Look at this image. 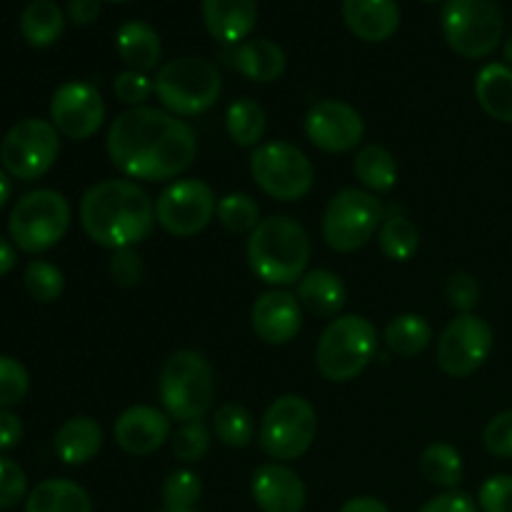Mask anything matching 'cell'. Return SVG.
<instances>
[{
  "label": "cell",
  "instance_id": "7bdbcfd3",
  "mask_svg": "<svg viewBox=\"0 0 512 512\" xmlns=\"http://www.w3.org/2000/svg\"><path fill=\"white\" fill-rule=\"evenodd\" d=\"M143 270V258H140L135 248L115 250L108 265L110 278H113V283L120 285V288H135V285L143 280Z\"/></svg>",
  "mask_w": 512,
  "mask_h": 512
},
{
  "label": "cell",
  "instance_id": "d6a6232c",
  "mask_svg": "<svg viewBox=\"0 0 512 512\" xmlns=\"http://www.w3.org/2000/svg\"><path fill=\"white\" fill-rule=\"evenodd\" d=\"M420 473L438 488L455 490L463 480V458L450 443H433L420 455Z\"/></svg>",
  "mask_w": 512,
  "mask_h": 512
},
{
  "label": "cell",
  "instance_id": "7402d4cb",
  "mask_svg": "<svg viewBox=\"0 0 512 512\" xmlns=\"http://www.w3.org/2000/svg\"><path fill=\"white\" fill-rule=\"evenodd\" d=\"M230 65L253 83H273V80L283 78L285 68H288V55L275 40L253 38L235 45Z\"/></svg>",
  "mask_w": 512,
  "mask_h": 512
},
{
  "label": "cell",
  "instance_id": "7a4b0ae2",
  "mask_svg": "<svg viewBox=\"0 0 512 512\" xmlns=\"http://www.w3.org/2000/svg\"><path fill=\"white\" fill-rule=\"evenodd\" d=\"M80 223L100 248H135L155 228V203L138 183L125 178L103 180L85 190L80 200Z\"/></svg>",
  "mask_w": 512,
  "mask_h": 512
},
{
  "label": "cell",
  "instance_id": "bcb514c9",
  "mask_svg": "<svg viewBox=\"0 0 512 512\" xmlns=\"http://www.w3.org/2000/svg\"><path fill=\"white\" fill-rule=\"evenodd\" d=\"M418 512H480V508L463 490H445L438 498L428 500Z\"/></svg>",
  "mask_w": 512,
  "mask_h": 512
},
{
  "label": "cell",
  "instance_id": "d6986e66",
  "mask_svg": "<svg viewBox=\"0 0 512 512\" xmlns=\"http://www.w3.org/2000/svg\"><path fill=\"white\" fill-rule=\"evenodd\" d=\"M253 500L263 512H303L308 490L303 478L285 463H265L253 475Z\"/></svg>",
  "mask_w": 512,
  "mask_h": 512
},
{
  "label": "cell",
  "instance_id": "e575fe53",
  "mask_svg": "<svg viewBox=\"0 0 512 512\" xmlns=\"http://www.w3.org/2000/svg\"><path fill=\"white\" fill-rule=\"evenodd\" d=\"M215 215H218L220 225L235 235H245V233L250 235L255 228H258L260 220H263L260 218L258 200L248 193L223 195V198L218 200V210H215Z\"/></svg>",
  "mask_w": 512,
  "mask_h": 512
},
{
  "label": "cell",
  "instance_id": "52a82bcc",
  "mask_svg": "<svg viewBox=\"0 0 512 512\" xmlns=\"http://www.w3.org/2000/svg\"><path fill=\"white\" fill-rule=\"evenodd\" d=\"M440 28L453 53L480 60L503 43L505 15L498 0H445Z\"/></svg>",
  "mask_w": 512,
  "mask_h": 512
},
{
  "label": "cell",
  "instance_id": "9a60e30c",
  "mask_svg": "<svg viewBox=\"0 0 512 512\" xmlns=\"http://www.w3.org/2000/svg\"><path fill=\"white\" fill-rule=\"evenodd\" d=\"M105 103L98 88L85 80L63 83L50 98V123L70 140H88L103 128Z\"/></svg>",
  "mask_w": 512,
  "mask_h": 512
},
{
  "label": "cell",
  "instance_id": "d4e9b609",
  "mask_svg": "<svg viewBox=\"0 0 512 512\" xmlns=\"http://www.w3.org/2000/svg\"><path fill=\"white\" fill-rule=\"evenodd\" d=\"M103 448V428L88 415L65 420L55 433V453L65 465H85Z\"/></svg>",
  "mask_w": 512,
  "mask_h": 512
},
{
  "label": "cell",
  "instance_id": "2e32d148",
  "mask_svg": "<svg viewBox=\"0 0 512 512\" xmlns=\"http://www.w3.org/2000/svg\"><path fill=\"white\" fill-rule=\"evenodd\" d=\"M305 135L323 153H350L365 135L363 115L343 100H320L305 115Z\"/></svg>",
  "mask_w": 512,
  "mask_h": 512
},
{
  "label": "cell",
  "instance_id": "ab89813d",
  "mask_svg": "<svg viewBox=\"0 0 512 512\" xmlns=\"http://www.w3.org/2000/svg\"><path fill=\"white\" fill-rule=\"evenodd\" d=\"M445 298H448L450 308L458 315L473 313L475 305L480 303V283L475 280L473 273H453L448 278V285H445Z\"/></svg>",
  "mask_w": 512,
  "mask_h": 512
},
{
  "label": "cell",
  "instance_id": "e0dca14e",
  "mask_svg": "<svg viewBox=\"0 0 512 512\" xmlns=\"http://www.w3.org/2000/svg\"><path fill=\"white\" fill-rule=\"evenodd\" d=\"M113 435L128 455H150L173 438V420L153 405H133L115 420Z\"/></svg>",
  "mask_w": 512,
  "mask_h": 512
},
{
  "label": "cell",
  "instance_id": "681fc988",
  "mask_svg": "<svg viewBox=\"0 0 512 512\" xmlns=\"http://www.w3.org/2000/svg\"><path fill=\"white\" fill-rule=\"evenodd\" d=\"M340 512H390V508L383 500L370 498V495H360V498H350L348 503L340 508Z\"/></svg>",
  "mask_w": 512,
  "mask_h": 512
},
{
  "label": "cell",
  "instance_id": "cb8c5ba5",
  "mask_svg": "<svg viewBox=\"0 0 512 512\" xmlns=\"http://www.w3.org/2000/svg\"><path fill=\"white\" fill-rule=\"evenodd\" d=\"M295 298L308 313L318 315V318H335L345 308L348 290H345L343 278L338 273L318 268L310 270L298 280V295Z\"/></svg>",
  "mask_w": 512,
  "mask_h": 512
},
{
  "label": "cell",
  "instance_id": "4fadbf2b",
  "mask_svg": "<svg viewBox=\"0 0 512 512\" xmlns=\"http://www.w3.org/2000/svg\"><path fill=\"white\" fill-rule=\"evenodd\" d=\"M218 198L203 180H175L155 200V220L173 238H193L215 218Z\"/></svg>",
  "mask_w": 512,
  "mask_h": 512
},
{
  "label": "cell",
  "instance_id": "f546056e",
  "mask_svg": "<svg viewBox=\"0 0 512 512\" xmlns=\"http://www.w3.org/2000/svg\"><path fill=\"white\" fill-rule=\"evenodd\" d=\"M385 345L400 358H415L423 353L433 340V325L418 313H403L393 318L385 328Z\"/></svg>",
  "mask_w": 512,
  "mask_h": 512
},
{
  "label": "cell",
  "instance_id": "9f6ffc18",
  "mask_svg": "<svg viewBox=\"0 0 512 512\" xmlns=\"http://www.w3.org/2000/svg\"><path fill=\"white\" fill-rule=\"evenodd\" d=\"M110 3H125V0H110Z\"/></svg>",
  "mask_w": 512,
  "mask_h": 512
},
{
  "label": "cell",
  "instance_id": "484cf974",
  "mask_svg": "<svg viewBox=\"0 0 512 512\" xmlns=\"http://www.w3.org/2000/svg\"><path fill=\"white\" fill-rule=\"evenodd\" d=\"M475 98L480 108L498 123H512V68L488 63L475 75Z\"/></svg>",
  "mask_w": 512,
  "mask_h": 512
},
{
  "label": "cell",
  "instance_id": "83f0119b",
  "mask_svg": "<svg viewBox=\"0 0 512 512\" xmlns=\"http://www.w3.org/2000/svg\"><path fill=\"white\" fill-rule=\"evenodd\" d=\"M65 30V13L55 0H33L20 15V33L33 48H50Z\"/></svg>",
  "mask_w": 512,
  "mask_h": 512
},
{
  "label": "cell",
  "instance_id": "ac0fdd59",
  "mask_svg": "<svg viewBox=\"0 0 512 512\" xmlns=\"http://www.w3.org/2000/svg\"><path fill=\"white\" fill-rule=\"evenodd\" d=\"M250 323L260 340L268 345H285L303 328V305L288 290L273 288L253 303Z\"/></svg>",
  "mask_w": 512,
  "mask_h": 512
},
{
  "label": "cell",
  "instance_id": "4316f807",
  "mask_svg": "<svg viewBox=\"0 0 512 512\" xmlns=\"http://www.w3.org/2000/svg\"><path fill=\"white\" fill-rule=\"evenodd\" d=\"M25 512H93V500L73 480L53 478L30 490Z\"/></svg>",
  "mask_w": 512,
  "mask_h": 512
},
{
  "label": "cell",
  "instance_id": "ee69618b",
  "mask_svg": "<svg viewBox=\"0 0 512 512\" xmlns=\"http://www.w3.org/2000/svg\"><path fill=\"white\" fill-rule=\"evenodd\" d=\"M483 443L490 455L512 460V410L498 413L483 430Z\"/></svg>",
  "mask_w": 512,
  "mask_h": 512
},
{
  "label": "cell",
  "instance_id": "816d5d0a",
  "mask_svg": "<svg viewBox=\"0 0 512 512\" xmlns=\"http://www.w3.org/2000/svg\"><path fill=\"white\" fill-rule=\"evenodd\" d=\"M10 193H13V185H10L8 173H5V170L0 168V210H3L5 203H8Z\"/></svg>",
  "mask_w": 512,
  "mask_h": 512
},
{
  "label": "cell",
  "instance_id": "f5cc1de1",
  "mask_svg": "<svg viewBox=\"0 0 512 512\" xmlns=\"http://www.w3.org/2000/svg\"><path fill=\"white\" fill-rule=\"evenodd\" d=\"M503 55H505V63L512 65V33L508 35V40H505V45H503Z\"/></svg>",
  "mask_w": 512,
  "mask_h": 512
},
{
  "label": "cell",
  "instance_id": "f1b7e54d",
  "mask_svg": "<svg viewBox=\"0 0 512 512\" xmlns=\"http://www.w3.org/2000/svg\"><path fill=\"white\" fill-rule=\"evenodd\" d=\"M353 170L368 193H390L398 185V163H395V155L383 145L360 148L353 160Z\"/></svg>",
  "mask_w": 512,
  "mask_h": 512
},
{
  "label": "cell",
  "instance_id": "8fae6325",
  "mask_svg": "<svg viewBox=\"0 0 512 512\" xmlns=\"http://www.w3.org/2000/svg\"><path fill=\"white\" fill-rule=\"evenodd\" d=\"M250 175L268 198L293 203L313 190L315 168L308 155L293 143H263L250 155Z\"/></svg>",
  "mask_w": 512,
  "mask_h": 512
},
{
  "label": "cell",
  "instance_id": "5b68a950",
  "mask_svg": "<svg viewBox=\"0 0 512 512\" xmlns=\"http://www.w3.org/2000/svg\"><path fill=\"white\" fill-rule=\"evenodd\" d=\"M378 353V330L363 315H338L318 338L315 365L330 383L355 380Z\"/></svg>",
  "mask_w": 512,
  "mask_h": 512
},
{
  "label": "cell",
  "instance_id": "60d3db41",
  "mask_svg": "<svg viewBox=\"0 0 512 512\" xmlns=\"http://www.w3.org/2000/svg\"><path fill=\"white\" fill-rule=\"evenodd\" d=\"M113 93L120 103L130 105V108H140V105L155 93V85L145 73H138V70H123V73H118V78H115Z\"/></svg>",
  "mask_w": 512,
  "mask_h": 512
},
{
  "label": "cell",
  "instance_id": "f35d334b",
  "mask_svg": "<svg viewBox=\"0 0 512 512\" xmlns=\"http://www.w3.org/2000/svg\"><path fill=\"white\" fill-rule=\"evenodd\" d=\"M30 390V375L20 360L0 355V408L8 410L23 403Z\"/></svg>",
  "mask_w": 512,
  "mask_h": 512
},
{
  "label": "cell",
  "instance_id": "8992f818",
  "mask_svg": "<svg viewBox=\"0 0 512 512\" xmlns=\"http://www.w3.org/2000/svg\"><path fill=\"white\" fill-rule=\"evenodd\" d=\"M153 85L160 105L178 118H193L210 110L223 90L218 68L198 55H183L160 65Z\"/></svg>",
  "mask_w": 512,
  "mask_h": 512
},
{
  "label": "cell",
  "instance_id": "ffe728a7",
  "mask_svg": "<svg viewBox=\"0 0 512 512\" xmlns=\"http://www.w3.org/2000/svg\"><path fill=\"white\" fill-rule=\"evenodd\" d=\"M203 23L218 43H245L258 25V0H203Z\"/></svg>",
  "mask_w": 512,
  "mask_h": 512
},
{
  "label": "cell",
  "instance_id": "11a10c76",
  "mask_svg": "<svg viewBox=\"0 0 512 512\" xmlns=\"http://www.w3.org/2000/svg\"><path fill=\"white\" fill-rule=\"evenodd\" d=\"M163 512H195V510H163Z\"/></svg>",
  "mask_w": 512,
  "mask_h": 512
},
{
  "label": "cell",
  "instance_id": "6da1fadb",
  "mask_svg": "<svg viewBox=\"0 0 512 512\" xmlns=\"http://www.w3.org/2000/svg\"><path fill=\"white\" fill-rule=\"evenodd\" d=\"M105 150L123 175L163 183L183 175L198 155L195 130L168 110L128 108L110 123Z\"/></svg>",
  "mask_w": 512,
  "mask_h": 512
},
{
  "label": "cell",
  "instance_id": "7c38bea8",
  "mask_svg": "<svg viewBox=\"0 0 512 512\" xmlns=\"http://www.w3.org/2000/svg\"><path fill=\"white\" fill-rule=\"evenodd\" d=\"M60 155V133L43 118H25L5 133L0 143V163L10 178L38 180Z\"/></svg>",
  "mask_w": 512,
  "mask_h": 512
},
{
  "label": "cell",
  "instance_id": "b9f144b4",
  "mask_svg": "<svg viewBox=\"0 0 512 512\" xmlns=\"http://www.w3.org/2000/svg\"><path fill=\"white\" fill-rule=\"evenodd\" d=\"M28 493V478L15 460L0 455V510L15 508Z\"/></svg>",
  "mask_w": 512,
  "mask_h": 512
},
{
  "label": "cell",
  "instance_id": "8d00e7d4",
  "mask_svg": "<svg viewBox=\"0 0 512 512\" xmlns=\"http://www.w3.org/2000/svg\"><path fill=\"white\" fill-rule=\"evenodd\" d=\"M210 430L208 425L200 420H188V423H180L178 433H173L170 445H173V455L178 463L193 465L208 455L210 450Z\"/></svg>",
  "mask_w": 512,
  "mask_h": 512
},
{
  "label": "cell",
  "instance_id": "30bf717a",
  "mask_svg": "<svg viewBox=\"0 0 512 512\" xmlns=\"http://www.w3.org/2000/svg\"><path fill=\"white\" fill-rule=\"evenodd\" d=\"M385 208L375 193L345 188L330 198L323 213V240L335 253H355L380 230Z\"/></svg>",
  "mask_w": 512,
  "mask_h": 512
},
{
  "label": "cell",
  "instance_id": "f6af8a7d",
  "mask_svg": "<svg viewBox=\"0 0 512 512\" xmlns=\"http://www.w3.org/2000/svg\"><path fill=\"white\" fill-rule=\"evenodd\" d=\"M478 508L483 512H512V475H493L480 485Z\"/></svg>",
  "mask_w": 512,
  "mask_h": 512
},
{
  "label": "cell",
  "instance_id": "4dcf8cb0",
  "mask_svg": "<svg viewBox=\"0 0 512 512\" xmlns=\"http://www.w3.org/2000/svg\"><path fill=\"white\" fill-rule=\"evenodd\" d=\"M378 245L385 258L393 260V263H405L420 248L418 225L403 213L385 215L383 225L378 230Z\"/></svg>",
  "mask_w": 512,
  "mask_h": 512
},
{
  "label": "cell",
  "instance_id": "44dd1931",
  "mask_svg": "<svg viewBox=\"0 0 512 512\" xmlns=\"http://www.w3.org/2000/svg\"><path fill=\"white\" fill-rule=\"evenodd\" d=\"M343 20L355 38L385 43L400 28L398 0H343Z\"/></svg>",
  "mask_w": 512,
  "mask_h": 512
},
{
  "label": "cell",
  "instance_id": "db71d44e",
  "mask_svg": "<svg viewBox=\"0 0 512 512\" xmlns=\"http://www.w3.org/2000/svg\"><path fill=\"white\" fill-rule=\"evenodd\" d=\"M423 3H445V0H423Z\"/></svg>",
  "mask_w": 512,
  "mask_h": 512
},
{
  "label": "cell",
  "instance_id": "277c9868",
  "mask_svg": "<svg viewBox=\"0 0 512 512\" xmlns=\"http://www.w3.org/2000/svg\"><path fill=\"white\" fill-rule=\"evenodd\" d=\"M158 395L170 420H178V423L200 420L213 408V365L198 350H175L160 370Z\"/></svg>",
  "mask_w": 512,
  "mask_h": 512
},
{
  "label": "cell",
  "instance_id": "74e56055",
  "mask_svg": "<svg viewBox=\"0 0 512 512\" xmlns=\"http://www.w3.org/2000/svg\"><path fill=\"white\" fill-rule=\"evenodd\" d=\"M203 483L193 470H175L163 483V505L165 510H195Z\"/></svg>",
  "mask_w": 512,
  "mask_h": 512
},
{
  "label": "cell",
  "instance_id": "3957f363",
  "mask_svg": "<svg viewBox=\"0 0 512 512\" xmlns=\"http://www.w3.org/2000/svg\"><path fill=\"white\" fill-rule=\"evenodd\" d=\"M248 265L263 283L273 288L293 285L308 273L310 238L308 230L290 215H270L250 233Z\"/></svg>",
  "mask_w": 512,
  "mask_h": 512
},
{
  "label": "cell",
  "instance_id": "836d02e7",
  "mask_svg": "<svg viewBox=\"0 0 512 512\" xmlns=\"http://www.w3.org/2000/svg\"><path fill=\"white\" fill-rule=\"evenodd\" d=\"M213 433L228 448H248L255 440V420L243 405L225 403L215 410Z\"/></svg>",
  "mask_w": 512,
  "mask_h": 512
},
{
  "label": "cell",
  "instance_id": "c3c4849f",
  "mask_svg": "<svg viewBox=\"0 0 512 512\" xmlns=\"http://www.w3.org/2000/svg\"><path fill=\"white\" fill-rule=\"evenodd\" d=\"M23 440V423L15 413L0 408V450H10Z\"/></svg>",
  "mask_w": 512,
  "mask_h": 512
},
{
  "label": "cell",
  "instance_id": "ba28073f",
  "mask_svg": "<svg viewBox=\"0 0 512 512\" xmlns=\"http://www.w3.org/2000/svg\"><path fill=\"white\" fill-rule=\"evenodd\" d=\"M70 228V205L58 190L38 188L13 205L8 230L23 253H45L65 238Z\"/></svg>",
  "mask_w": 512,
  "mask_h": 512
},
{
  "label": "cell",
  "instance_id": "603a6c76",
  "mask_svg": "<svg viewBox=\"0 0 512 512\" xmlns=\"http://www.w3.org/2000/svg\"><path fill=\"white\" fill-rule=\"evenodd\" d=\"M115 50L120 60L128 65V70L148 75L150 70L158 68L160 55H163V43H160L158 30L145 20H128L115 33Z\"/></svg>",
  "mask_w": 512,
  "mask_h": 512
},
{
  "label": "cell",
  "instance_id": "7dc6e473",
  "mask_svg": "<svg viewBox=\"0 0 512 512\" xmlns=\"http://www.w3.org/2000/svg\"><path fill=\"white\" fill-rule=\"evenodd\" d=\"M100 10H103L100 0H68V18L78 28L93 25L100 18Z\"/></svg>",
  "mask_w": 512,
  "mask_h": 512
},
{
  "label": "cell",
  "instance_id": "1f68e13d",
  "mask_svg": "<svg viewBox=\"0 0 512 512\" xmlns=\"http://www.w3.org/2000/svg\"><path fill=\"white\" fill-rule=\"evenodd\" d=\"M225 130L240 148H255L265 135V110L258 100L238 98L225 113Z\"/></svg>",
  "mask_w": 512,
  "mask_h": 512
},
{
  "label": "cell",
  "instance_id": "f907efd6",
  "mask_svg": "<svg viewBox=\"0 0 512 512\" xmlns=\"http://www.w3.org/2000/svg\"><path fill=\"white\" fill-rule=\"evenodd\" d=\"M15 263H18V253H15V248L8 240L0 238V278L8 275L15 268Z\"/></svg>",
  "mask_w": 512,
  "mask_h": 512
},
{
  "label": "cell",
  "instance_id": "9c48e42d",
  "mask_svg": "<svg viewBox=\"0 0 512 512\" xmlns=\"http://www.w3.org/2000/svg\"><path fill=\"white\" fill-rule=\"evenodd\" d=\"M318 435V413L313 403L300 395H283L263 413L258 443L275 463L303 458Z\"/></svg>",
  "mask_w": 512,
  "mask_h": 512
},
{
  "label": "cell",
  "instance_id": "d590c367",
  "mask_svg": "<svg viewBox=\"0 0 512 512\" xmlns=\"http://www.w3.org/2000/svg\"><path fill=\"white\" fill-rule=\"evenodd\" d=\"M23 283L30 298L38 300V303H55L65 290L63 270L58 265L48 263V260H33V263H28Z\"/></svg>",
  "mask_w": 512,
  "mask_h": 512
},
{
  "label": "cell",
  "instance_id": "5bb4252c",
  "mask_svg": "<svg viewBox=\"0 0 512 512\" xmlns=\"http://www.w3.org/2000/svg\"><path fill=\"white\" fill-rule=\"evenodd\" d=\"M493 328L475 313L458 315L443 328L435 360L450 378H468L485 365L493 353Z\"/></svg>",
  "mask_w": 512,
  "mask_h": 512
}]
</instances>
